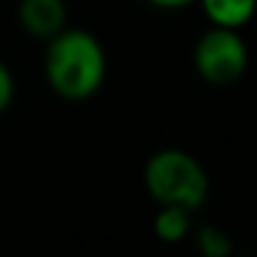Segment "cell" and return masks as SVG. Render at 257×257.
<instances>
[{
    "label": "cell",
    "mask_w": 257,
    "mask_h": 257,
    "mask_svg": "<svg viewBox=\"0 0 257 257\" xmlns=\"http://www.w3.org/2000/svg\"><path fill=\"white\" fill-rule=\"evenodd\" d=\"M45 80L67 102H83L102 89L108 56L91 31L61 28L45 42Z\"/></svg>",
    "instance_id": "1"
},
{
    "label": "cell",
    "mask_w": 257,
    "mask_h": 257,
    "mask_svg": "<svg viewBox=\"0 0 257 257\" xmlns=\"http://www.w3.org/2000/svg\"><path fill=\"white\" fill-rule=\"evenodd\" d=\"M144 185L158 205H180L196 210L210 194L205 166L185 150H158L144 166Z\"/></svg>",
    "instance_id": "2"
},
{
    "label": "cell",
    "mask_w": 257,
    "mask_h": 257,
    "mask_svg": "<svg viewBox=\"0 0 257 257\" xmlns=\"http://www.w3.org/2000/svg\"><path fill=\"white\" fill-rule=\"evenodd\" d=\"M249 67L246 42L235 28L210 25L194 45V69L210 86H232Z\"/></svg>",
    "instance_id": "3"
},
{
    "label": "cell",
    "mask_w": 257,
    "mask_h": 257,
    "mask_svg": "<svg viewBox=\"0 0 257 257\" xmlns=\"http://www.w3.org/2000/svg\"><path fill=\"white\" fill-rule=\"evenodd\" d=\"M17 20L20 28L31 39L47 42L61 28H67V3L64 0H20Z\"/></svg>",
    "instance_id": "4"
},
{
    "label": "cell",
    "mask_w": 257,
    "mask_h": 257,
    "mask_svg": "<svg viewBox=\"0 0 257 257\" xmlns=\"http://www.w3.org/2000/svg\"><path fill=\"white\" fill-rule=\"evenodd\" d=\"M210 25L240 31L254 14L257 0H196Z\"/></svg>",
    "instance_id": "5"
},
{
    "label": "cell",
    "mask_w": 257,
    "mask_h": 257,
    "mask_svg": "<svg viewBox=\"0 0 257 257\" xmlns=\"http://www.w3.org/2000/svg\"><path fill=\"white\" fill-rule=\"evenodd\" d=\"M191 213L194 210L180 207V205H161L155 221H152V229H155L158 240H163V243H183L191 235V229H194Z\"/></svg>",
    "instance_id": "6"
},
{
    "label": "cell",
    "mask_w": 257,
    "mask_h": 257,
    "mask_svg": "<svg viewBox=\"0 0 257 257\" xmlns=\"http://www.w3.org/2000/svg\"><path fill=\"white\" fill-rule=\"evenodd\" d=\"M196 240V249L205 257H229L235 251V243L229 238V232H224L221 227H213V224H205L199 229H191Z\"/></svg>",
    "instance_id": "7"
},
{
    "label": "cell",
    "mask_w": 257,
    "mask_h": 257,
    "mask_svg": "<svg viewBox=\"0 0 257 257\" xmlns=\"http://www.w3.org/2000/svg\"><path fill=\"white\" fill-rule=\"evenodd\" d=\"M14 91H17V83H14V75L9 69L6 61H0V113L9 111L14 102Z\"/></svg>",
    "instance_id": "8"
},
{
    "label": "cell",
    "mask_w": 257,
    "mask_h": 257,
    "mask_svg": "<svg viewBox=\"0 0 257 257\" xmlns=\"http://www.w3.org/2000/svg\"><path fill=\"white\" fill-rule=\"evenodd\" d=\"M147 3H152L158 9H185L191 3H196V0H147Z\"/></svg>",
    "instance_id": "9"
}]
</instances>
